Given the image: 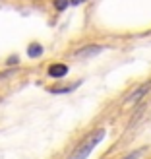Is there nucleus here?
Returning <instances> with one entry per match:
<instances>
[{"mask_svg":"<svg viewBox=\"0 0 151 159\" xmlns=\"http://www.w3.org/2000/svg\"><path fill=\"white\" fill-rule=\"evenodd\" d=\"M54 6H56V10H64L68 6V0H54Z\"/></svg>","mask_w":151,"mask_h":159,"instance_id":"423d86ee","label":"nucleus"},{"mask_svg":"<svg viewBox=\"0 0 151 159\" xmlns=\"http://www.w3.org/2000/svg\"><path fill=\"white\" fill-rule=\"evenodd\" d=\"M41 52H43V47L41 45H31L29 49H27V54L31 58H35V57H41Z\"/></svg>","mask_w":151,"mask_h":159,"instance_id":"20e7f679","label":"nucleus"},{"mask_svg":"<svg viewBox=\"0 0 151 159\" xmlns=\"http://www.w3.org/2000/svg\"><path fill=\"white\" fill-rule=\"evenodd\" d=\"M101 52V47H91V49H85V51H79L78 57H91V54H97Z\"/></svg>","mask_w":151,"mask_h":159,"instance_id":"39448f33","label":"nucleus"},{"mask_svg":"<svg viewBox=\"0 0 151 159\" xmlns=\"http://www.w3.org/2000/svg\"><path fill=\"white\" fill-rule=\"evenodd\" d=\"M68 74V66L66 64H52L49 68V76L51 78H64Z\"/></svg>","mask_w":151,"mask_h":159,"instance_id":"f03ea898","label":"nucleus"},{"mask_svg":"<svg viewBox=\"0 0 151 159\" xmlns=\"http://www.w3.org/2000/svg\"><path fill=\"white\" fill-rule=\"evenodd\" d=\"M147 89H151V82H147V84H144L141 87H138V89H136V93H132L130 97H128V101H130V103L138 101V99L141 97V95H145V93H147Z\"/></svg>","mask_w":151,"mask_h":159,"instance_id":"7ed1b4c3","label":"nucleus"},{"mask_svg":"<svg viewBox=\"0 0 151 159\" xmlns=\"http://www.w3.org/2000/svg\"><path fill=\"white\" fill-rule=\"evenodd\" d=\"M82 2H85V0H72V4H82Z\"/></svg>","mask_w":151,"mask_h":159,"instance_id":"6e6552de","label":"nucleus"},{"mask_svg":"<svg viewBox=\"0 0 151 159\" xmlns=\"http://www.w3.org/2000/svg\"><path fill=\"white\" fill-rule=\"evenodd\" d=\"M144 153V149H138V152H132L130 155H126L124 159H140V155Z\"/></svg>","mask_w":151,"mask_h":159,"instance_id":"0eeeda50","label":"nucleus"},{"mask_svg":"<svg viewBox=\"0 0 151 159\" xmlns=\"http://www.w3.org/2000/svg\"><path fill=\"white\" fill-rule=\"evenodd\" d=\"M105 134H107V132H105V128L95 130V132L91 134V136H87V140H85L83 144L76 149L74 153H72V157H70V159H87V155H89V153L93 152V148L97 146L103 138H105Z\"/></svg>","mask_w":151,"mask_h":159,"instance_id":"f257e3e1","label":"nucleus"}]
</instances>
